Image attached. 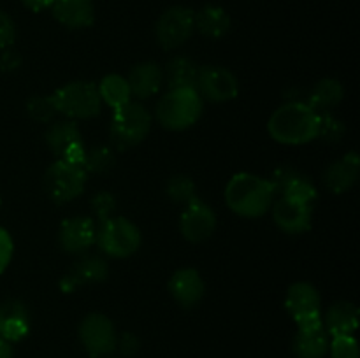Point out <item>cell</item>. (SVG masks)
<instances>
[{
	"label": "cell",
	"instance_id": "1",
	"mask_svg": "<svg viewBox=\"0 0 360 358\" xmlns=\"http://www.w3.org/2000/svg\"><path fill=\"white\" fill-rule=\"evenodd\" d=\"M319 126L320 112L306 102L290 100L271 114L267 132L276 142L299 146L315 140L319 137Z\"/></svg>",
	"mask_w": 360,
	"mask_h": 358
},
{
	"label": "cell",
	"instance_id": "2",
	"mask_svg": "<svg viewBox=\"0 0 360 358\" xmlns=\"http://www.w3.org/2000/svg\"><path fill=\"white\" fill-rule=\"evenodd\" d=\"M276 192L269 179L250 172L232 175L225 186V202L232 213L243 218H260L271 209Z\"/></svg>",
	"mask_w": 360,
	"mask_h": 358
},
{
	"label": "cell",
	"instance_id": "3",
	"mask_svg": "<svg viewBox=\"0 0 360 358\" xmlns=\"http://www.w3.org/2000/svg\"><path fill=\"white\" fill-rule=\"evenodd\" d=\"M202 109L204 100L195 88H174L158 100L157 119L164 128L181 132L199 121Z\"/></svg>",
	"mask_w": 360,
	"mask_h": 358
},
{
	"label": "cell",
	"instance_id": "4",
	"mask_svg": "<svg viewBox=\"0 0 360 358\" xmlns=\"http://www.w3.org/2000/svg\"><path fill=\"white\" fill-rule=\"evenodd\" d=\"M151 130V114L141 102L125 104L115 109L109 126L112 146L118 151H127L137 146L148 137Z\"/></svg>",
	"mask_w": 360,
	"mask_h": 358
},
{
	"label": "cell",
	"instance_id": "5",
	"mask_svg": "<svg viewBox=\"0 0 360 358\" xmlns=\"http://www.w3.org/2000/svg\"><path fill=\"white\" fill-rule=\"evenodd\" d=\"M56 112L70 119H90L101 114L102 100L97 84L88 81H72L51 95Z\"/></svg>",
	"mask_w": 360,
	"mask_h": 358
},
{
	"label": "cell",
	"instance_id": "6",
	"mask_svg": "<svg viewBox=\"0 0 360 358\" xmlns=\"http://www.w3.org/2000/svg\"><path fill=\"white\" fill-rule=\"evenodd\" d=\"M141 230L123 216H111L101 221L95 234V244L111 258H129L141 248Z\"/></svg>",
	"mask_w": 360,
	"mask_h": 358
},
{
	"label": "cell",
	"instance_id": "7",
	"mask_svg": "<svg viewBox=\"0 0 360 358\" xmlns=\"http://www.w3.org/2000/svg\"><path fill=\"white\" fill-rule=\"evenodd\" d=\"M86 181L88 172L83 167L58 158L46 171L44 192L55 204H67L83 195Z\"/></svg>",
	"mask_w": 360,
	"mask_h": 358
},
{
	"label": "cell",
	"instance_id": "8",
	"mask_svg": "<svg viewBox=\"0 0 360 358\" xmlns=\"http://www.w3.org/2000/svg\"><path fill=\"white\" fill-rule=\"evenodd\" d=\"M195 28V13L185 6H172L165 9L155 25V37L160 48L171 49L185 44Z\"/></svg>",
	"mask_w": 360,
	"mask_h": 358
},
{
	"label": "cell",
	"instance_id": "9",
	"mask_svg": "<svg viewBox=\"0 0 360 358\" xmlns=\"http://www.w3.org/2000/svg\"><path fill=\"white\" fill-rule=\"evenodd\" d=\"M79 340L91 358L108 357L116 351V333L111 319L102 312H90L79 323Z\"/></svg>",
	"mask_w": 360,
	"mask_h": 358
},
{
	"label": "cell",
	"instance_id": "10",
	"mask_svg": "<svg viewBox=\"0 0 360 358\" xmlns=\"http://www.w3.org/2000/svg\"><path fill=\"white\" fill-rule=\"evenodd\" d=\"M195 90L202 97V100L206 98L214 104H221V102H229L238 97L239 83L234 72L225 67L206 65L199 69Z\"/></svg>",
	"mask_w": 360,
	"mask_h": 358
},
{
	"label": "cell",
	"instance_id": "11",
	"mask_svg": "<svg viewBox=\"0 0 360 358\" xmlns=\"http://www.w3.org/2000/svg\"><path fill=\"white\" fill-rule=\"evenodd\" d=\"M271 211L276 227L285 234L299 235L311 228L313 204L280 195V199L271 206Z\"/></svg>",
	"mask_w": 360,
	"mask_h": 358
},
{
	"label": "cell",
	"instance_id": "12",
	"mask_svg": "<svg viewBox=\"0 0 360 358\" xmlns=\"http://www.w3.org/2000/svg\"><path fill=\"white\" fill-rule=\"evenodd\" d=\"M217 230V214L200 199L186 204L179 218V232L188 242H204Z\"/></svg>",
	"mask_w": 360,
	"mask_h": 358
},
{
	"label": "cell",
	"instance_id": "13",
	"mask_svg": "<svg viewBox=\"0 0 360 358\" xmlns=\"http://www.w3.org/2000/svg\"><path fill=\"white\" fill-rule=\"evenodd\" d=\"M97 225L88 216H74L63 220L58 230L60 248L70 255H81L95 244Z\"/></svg>",
	"mask_w": 360,
	"mask_h": 358
},
{
	"label": "cell",
	"instance_id": "14",
	"mask_svg": "<svg viewBox=\"0 0 360 358\" xmlns=\"http://www.w3.org/2000/svg\"><path fill=\"white\" fill-rule=\"evenodd\" d=\"M269 181L271 185H273L276 195L292 197V199L304 200V202L309 204H315L316 197H319L311 179L306 178L304 174L295 171L290 165L278 167L276 171L273 172Z\"/></svg>",
	"mask_w": 360,
	"mask_h": 358
},
{
	"label": "cell",
	"instance_id": "15",
	"mask_svg": "<svg viewBox=\"0 0 360 358\" xmlns=\"http://www.w3.org/2000/svg\"><path fill=\"white\" fill-rule=\"evenodd\" d=\"M169 291H171L172 298L181 307L192 309L199 305V302L204 298L206 284H204L199 270L192 269V267H185V269L176 270L171 276V279H169Z\"/></svg>",
	"mask_w": 360,
	"mask_h": 358
},
{
	"label": "cell",
	"instance_id": "16",
	"mask_svg": "<svg viewBox=\"0 0 360 358\" xmlns=\"http://www.w3.org/2000/svg\"><path fill=\"white\" fill-rule=\"evenodd\" d=\"M30 332V312L21 300L11 298L0 305V337L9 343L25 339Z\"/></svg>",
	"mask_w": 360,
	"mask_h": 358
},
{
	"label": "cell",
	"instance_id": "17",
	"mask_svg": "<svg viewBox=\"0 0 360 358\" xmlns=\"http://www.w3.org/2000/svg\"><path fill=\"white\" fill-rule=\"evenodd\" d=\"M109 276V265L102 256L83 255L72 265L69 276L63 279V290L72 291L81 284H98L104 283Z\"/></svg>",
	"mask_w": 360,
	"mask_h": 358
},
{
	"label": "cell",
	"instance_id": "18",
	"mask_svg": "<svg viewBox=\"0 0 360 358\" xmlns=\"http://www.w3.org/2000/svg\"><path fill=\"white\" fill-rule=\"evenodd\" d=\"M360 172V158L357 151H350L340 160L330 164L323 174V185L336 195L348 192L357 183Z\"/></svg>",
	"mask_w": 360,
	"mask_h": 358
},
{
	"label": "cell",
	"instance_id": "19",
	"mask_svg": "<svg viewBox=\"0 0 360 358\" xmlns=\"http://www.w3.org/2000/svg\"><path fill=\"white\" fill-rule=\"evenodd\" d=\"M127 81L132 97L144 100L160 91L164 84V70L157 62H141L130 69Z\"/></svg>",
	"mask_w": 360,
	"mask_h": 358
},
{
	"label": "cell",
	"instance_id": "20",
	"mask_svg": "<svg viewBox=\"0 0 360 358\" xmlns=\"http://www.w3.org/2000/svg\"><path fill=\"white\" fill-rule=\"evenodd\" d=\"M51 11L58 23L72 30L88 28L95 21L94 0H55Z\"/></svg>",
	"mask_w": 360,
	"mask_h": 358
},
{
	"label": "cell",
	"instance_id": "21",
	"mask_svg": "<svg viewBox=\"0 0 360 358\" xmlns=\"http://www.w3.org/2000/svg\"><path fill=\"white\" fill-rule=\"evenodd\" d=\"M320 305H322V298H320L319 290L311 283L297 281V283L290 284L287 295H285V309L294 321L302 316L320 312Z\"/></svg>",
	"mask_w": 360,
	"mask_h": 358
},
{
	"label": "cell",
	"instance_id": "22",
	"mask_svg": "<svg viewBox=\"0 0 360 358\" xmlns=\"http://www.w3.org/2000/svg\"><path fill=\"white\" fill-rule=\"evenodd\" d=\"M322 321L329 337L354 336L359 326V307L354 302L340 300L327 309Z\"/></svg>",
	"mask_w": 360,
	"mask_h": 358
},
{
	"label": "cell",
	"instance_id": "23",
	"mask_svg": "<svg viewBox=\"0 0 360 358\" xmlns=\"http://www.w3.org/2000/svg\"><path fill=\"white\" fill-rule=\"evenodd\" d=\"M330 337L326 329L297 330L292 340V351L297 358H323L329 353Z\"/></svg>",
	"mask_w": 360,
	"mask_h": 358
},
{
	"label": "cell",
	"instance_id": "24",
	"mask_svg": "<svg viewBox=\"0 0 360 358\" xmlns=\"http://www.w3.org/2000/svg\"><path fill=\"white\" fill-rule=\"evenodd\" d=\"M343 97V84L338 79H334V77H326V79L319 81V83L311 88V91H309L308 98H306L304 102L309 107L315 109L316 112L322 114V112H329L330 109L340 105Z\"/></svg>",
	"mask_w": 360,
	"mask_h": 358
},
{
	"label": "cell",
	"instance_id": "25",
	"mask_svg": "<svg viewBox=\"0 0 360 358\" xmlns=\"http://www.w3.org/2000/svg\"><path fill=\"white\" fill-rule=\"evenodd\" d=\"M46 146L51 150L53 154H56L58 158H62V154L69 150L72 144L83 142L81 139V130L76 125L74 119H67V121H56L53 125H49V128L46 130Z\"/></svg>",
	"mask_w": 360,
	"mask_h": 358
},
{
	"label": "cell",
	"instance_id": "26",
	"mask_svg": "<svg viewBox=\"0 0 360 358\" xmlns=\"http://www.w3.org/2000/svg\"><path fill=\"white\" fill-rule=\"evenodd\" d=\"M195 27L210 39H220L231 30V16L220 6H206L195 14Z\"/></svg>",
	"mask_w": 360,
	"mask_h": 358
},
{
	"label": "cell",
	"instance_id": "27",
	"mask_svg": "<svg viewBox=\"0 0 360 358\" xmlns=\"http://www.w3.org/2000/svg\"><path fill=\"white\" fill-rule=\"evenodd\" d=\"M200 67L188 56H174L165 67L164 77L167 79L169 90L174 88H195Z\"/></svg>",
	"mask_w": 360,
	"mask_h": 358
},
{
	"label": "cell",
	"instance_id": "28",
	"mask_svg": "<svg viewBox=\"0 0 360 358\" xmlns=\"http://www.w3.org/2000/svg\"><path fill=\"white\" fill-rule=\"evenodd\" d=\"M97 88L102 104L111 107L112 111L129 104L130 98H132L129 81L120 76V74H109V76H105Z\"/></svg>",
	"mask_w": 360,
	"mask_h": 358
},
{
	"label": "cell",
	"instance_id": "29",
	"mask_svg": "<svg viewBox=\"0 0 360 358\" xmlns=\"http://www.w3.org/2000/svg\"><path fill=\"white\" fill-rule=\"evenodd\" d=\"M116 164V157L112 153L111 147L108 146H95L86 150V157H84V171L94 172V174H105V172L112 171Z\"/></svg>",
	"mask_w": 360,
	"mask_h": 358
},
{
	"label": "cell",
	"instance_id": "30",
	"mask_svg": "<svg viewBox=\"0 0 360 358\" xmlns=\"http://www.w3.org/2000/svg\"><path fill=\"white\" fill-rule=\"evenodd\" d=\"M165 192H167V197L174 204H188L192 202L193 199H197L195 195V183H193L192 178L188 175H172L167 181V186H165Z\"/></svg>",
	"mask_w": 360,
	"mask_h": 358
},
{
	"label": "cell",
	"instance_id": "31",
	"mask_svg": "<svg viewBox=\"0 0 360 358\" xmlns=\"http://www.w3.org/2000/svg\"><path fill=\"white\" fill-rule=\"evenodd\" d=\"M27 112L34 121L51 123L53 116L56 114V109L55 105H53L51 95H49V97H44V95H34V97L28 98Z\"/></svg>",
	"mask_w": 360,
	"mask_h": 358
},
{
	"label": "cell",
	"instance_id": "32",
	"mask_svg": "<svg viewBox=\"0 0 360 358\" xmlns=\"http://www.w3.org/2000/svg\"><path fill=\"white\" fill-rule=\"evenodd\" d=\"M345 132H347V126H345V123L340 118L333 116L330 112H322L320 114L319 137L316 139H322L326 142H340L343 139Z\"/></svg>",
	"mask_w": 360,
	"mask_h": 358
},
{
	"label": "cell",
	"instance_id": "33",
	"mask_svg": "<svg viewBox=\"0 0 360 358\" xmlns=\"http://www.w3.org/2000/svg\"><path fill=\"white\" fill-rule=\"evenodd\" d=\"M330 358H359V343L354 336L330 337Z\"/></svg>",
	"mask_w": 360,
	"mask_h": 358
},
{
	"label": "cell",
	"instance_id": "34",
	"mask_svg": "<svg viewBox=\"0 0 360 358\" xmlns=\"http://www.w3.org/2000/svg\"><path fill=\"white\" fill-rule=\"evenodd\" d=\"M91 211L97 216L98 223L112 216V213L116 211V199L112 197V193L109 192H98L97 195L91 199Z\"/></svg>",
	"mask_w": 360,
	"mask_h": 358
},
{
	"label": "cell",
	"instance_id": "35",
	"mask_svg": "<svg viewBox=\"0 0 360 358\" xmlns=\"http://www.w3.org/2000/svg\"><path fill=\"white\" fill-rule=\"evenodd\" d=\"M16 39V25L7 13L0 11V49H7Z\"/></svg>",
	"mask_w": 360,
	"mask_h": 358
},
{
	"label": "cell",
	"instance_id": "36",
	"mask_svg": "<svg viewBox=\"0 0 360 358\" xmlns=\"http://www.w3.org/2000/svg\"><path fill=\"white\" fill-rule=\"evenodd\" d=\"M141 343L139 337L132 332H123L122 336H118L116 340V350L123 354V357H134V354L139 351Z\"/></svg>",
	"mask_w": 360,
	"mask_h": 358
},
{
	"label": "cell",
	"instance_id": "37",
	"mask_svg": "<svg viewBox=\"0 0 360 358\" xmlns=\"http://www.w3.org/2000/svg\"><path fill=\"white\" fill-rule=\"evenodd\" d=\"M14 244L13 239H11L9 232L6 228L0 227V274L7 269V265L11 263V258H13Z\"/></svg>",
	"mask_w": 360,
	"mask_h": 358
},
{
	"label": "cell",
	"instance_id": "38",
	"mask_svg": "<svg viewBox=\"0 0 360 358\" xmlns=\"http://www.w3.org/2000/svg\"><path fill=\"white\" fill-rule=\"evenodd\" d=\"M21 65V56L11 48L4 49L0 55V69L2 70H16Z\"/></svg>",
	"mask_w": 360,
	"mask_h": 358
},
{
	"label": "cell",
	"instance_id": "39",
	"mask_svg": "<svg viewBox=\"0 0 360 358\" xmlns=\"http://www.w3.org/2000/svg\"><path fill=\"white\" fill-rule=\"evenodd\" d=\"M21 2H23V6L27 7V9L34 11V13H41V11L49 9L55 0H21Z\"/></svg>",
	"mask_w": 360,
	"mask_h": 358
},
{
	"label": "cell",
	"instance_id": "40",
	"mask_svg": "<svg viewBox=\"0 0 360 358\" xmlns=\"http://www.w3.org/2000/svg\"><path fill=\"white\" fill-rule=\"evenodd\" d=\"M0 358H13V346L9 340L0 337Z\"/></svg>",
	"mask_w": 360,
	"mask_h": 358
}]
</instances>
